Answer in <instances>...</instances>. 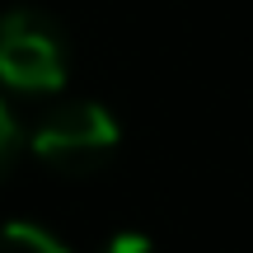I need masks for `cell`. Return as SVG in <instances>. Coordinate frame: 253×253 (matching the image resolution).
<instances>
[{"label": "cell", "mask_w": 253, "mask_h": 253, "mask_svg": "<svg viewBox=\"0 0 253 253\" xmlns=\"http://www.w3.org/2000/svg\"><path fill=\"white\" fill-rule=\"evenodd\" d=\"M71 75V47L42 9H9L0 19V84L19 94H56Z\"/></svg>", "instance_id": "2"}, {"label": "cell", "mask_w": 253, "mask_h": 253, "mask_svg": "<svg viewBox=\"0 0 253 253\" xmlns=\"http://www.w3.org/2000/svg\"><path fill=\"white\" fill-rule=\"evenodd\" d=\"M0 253H71L52 230L14 220V225H0Z\"/></svg>", "instance_id": "3"}, {"label": "cell", "mask_w": 253, "mask_h": 253, "mask_svg": "<svg viewBox=\"0 0 253 253\" xmlns=\"http://www.w3.org/2000/svg\"><path fill=\"white\" fill-rule=\"evenodd\" d=\"M118 141H122V126L99 99H66V103H52L33 122L28 150L47 169L80 178V173H94L99 164H108Z\"/></svg>", "instance_id": "1"}, {"label": "cell", "mask_w": 253, "mask_h": 253, "mask_svg": "<svg viewBox=\"0 0 253 253\" xmlns=\"http://www.w3.org/2000/svg\"><path fill=\"white\" fill-rule=\"evenodd\" d=\"M103 253H155V244L145 235H136V230H122V235H113L103 244Z\"/></svg>", "instance_id": "5"}, {"label": "cell", "mask_w": 253, "mask_h": 253, "mask_svg": "<svg viewBox=\"0 0 253 253\" xmlns=\"http://www.w3.org/2000/svg\"><path fill=\"white\" fill-rule=\"evenodd\" d=\"M14 155H19V122H14V113L5 108V99H0V178L9 173Z\"/></svg>", "instance_id": "4"}]
</instances>
